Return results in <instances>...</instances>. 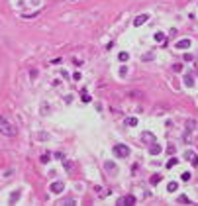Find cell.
I'll return each mask as SVG.
<instances>
[{
    "mask_svg": "<svg viewBox=\"0 0 198 206\" xmlns=\"http://www.w3.org/2000/svg\"><path fill=\"white\" fill-rule=\"evenodd\" d=\"M0 133H4V136H8V138H14V136H16V128H14L6 118H2V116H0Z\"/></svg>",
    "mask_w": 198,
    "mask_h": 206,
    "instance_id": "6da1fadb",
    "label": "cell"
},
{
    "mask_svg": "<svg viewBox=\"0 0 198 206\" xmlns=\"http://www.w3.org/2000/svg\"><path fill=\"white\" fill-rule=\"evenodd\" d=\"M112 151H114V155H116V157H122V159L130 155V149H128L126 145H122V143H118V145H114V149H112Z\"/></svg>",
    "mask_w": 198,
    "mask_h": 206,
    "instance_id": "7a4b0ae2",
    "label": "cell"
},
{
    "mask_svg": "<svg viewBox=\"0 0 198 206\" xmlns=\"http://www.w3.org/2000/svg\"><path fill=\"white\" fill-rule=\"evenodd\" d=\"M63 190H65V183H63V181H55V183L51 184V192L59 194V192H63Z\"/></svg>",
    "mask_w": 198,
    "mask_h": 206,
    "instance_id": "3957f363",
    "label": "cell"
},
{
    "mask_svg": "<svg viewBox=\"0 0 198 206\" xmlns=\"http://www.w3.org/2000/svg\"><path fill=\"white\" fill-rule=\"evenodd\" d=\"M147 20H149V16H147V14H141V16H137V18L133 20V26H143Z\"/></svg>",
    "mask_w": 198,
    "mask_h": 206,
    "instance_id": "277c9868",
    "label": "cell"
},
{
    "mask_svg": "<svg viewBox=\"0 0 198 206\" xmlns=\"http://www.w3.org/2000/svg\"><path fill=\"white\" fill-rule=\"evenodd\" d=\"M141 141H143V143H153V141H155V136L151 133V131H145V133L141 136Z\"/></svg>",
    "mask_w": 198,
    "mask_h": 206,
    "instance_id": "5b68a950",
    "label": "cell"
},
{
    "mask_svg": "<svg viewBox=\"0 0 198 206\" xmlns=\"http://www.w3.org/2000/svg\"><path fill=\"white\" fill-rule=\"evenodd\" d=\"M175 47L176 49H187V47H190V39H180L175 43Z\"/></svg>",
    "mask_w": 198,
    "mask_h": 206,
    "instance_id": "8992f818",
    "label": "cell"
},
{
    "mask_svg": "<svg viewBox=\"0 0 198 206\" xmlns=\"http://www.w3.org/2000/svg\"><path fill=\"white\" fill-rule=\"evenodd\" d=\"M163 151V149H161V145H157V143H151V147H149V153H151V155H159V153Z\"/></svg>",
    "mask_w": 198,
    "mask_h": 206,
    "instance_id": "52a82bcc",
    "label": "cell"
},
{
    "mask_svg": "<svg viewBox=\"0 0 198 206\" xmlns=\"http://www.w3.org/2000/svg\"><path fill=\"white\" fill-rule=\"evenodd\" d=\"M155 41H157V43H165V41H167V39H165V33L157 32V33H155Z\"/></svg>",
    "mask_w": 198,
    "mask_h": 206,
    "instance_id": "ba28073f",
    "label": "cell"
},
{
    "mask_svg": "<svg viewBox=\"0 0 198 206\" xmlns=\"http://www.w3.org/2000/svg\"><path fill=\"white\" fill-rule=\"evenodd\" d=\"M118 204H135V198H133V196H128V198H124V200H120Z\"/></svg>",
    "mask_w": 198,
    "mask_h": 206,
    "instance_id": "9c48e42d",
    "label": "cell"
},
{
    "mask_svg": "<svg viewBox=\"0 0 198 206\" xmlns=\"http://www.w3.org/2000/svg\"><path fill=\"white\" fill-rule=\"evenodd\" d=\"M194 128H196V122H194V120H188V122H187V130L188 131H194Z\"/></svg>",
    "mask_w": 198,
    "mask_h": 206,
    "instance_id": "30bf717a",
    "label": "cell"
},
{
    "mask_svg": "<svg viewBox=\"0 0 198 206\" xmlns=\"http://www.w3.org/2000/svg\"><path fill=\"white\" fill-rule=\"evenodd\" d=\"M176 188H178V183H169L167 184V190H169V192H175Z\"/></svg>",
    "mask_w": 198,
    "mask_h": 206,
    "instance_id": "8fae6325",
    "label": "cell"
},
{
    "mask_svg": "<svg viewBox=\"0 0 198 206\" xmlns=\"http://www.w3.org/2000/svg\"><path fill=\"white\" fill-rule=\"evenodd\" d=\"M178 202H182V204H190V198L187 194H180L178 196Z\"/></svg>",
    "mask_w": 198,
    "mask_h": 206,
    "instance_id": "7c38bea8",
    "label": "cell"
},
{
    "mask_svg": "<svg viewBox=\"0 0 198 206\" xmlns=\"http://www.w3.org/2000/svg\"><path fill=\"white\" fill-rule=\"evenodd\" d=\"M184 85H187V87H192V85H194V79H192V77H184Z\"/></svg>",
    "mask_w": 198,
    "mask_h": 206,
    "instance_id": "4fadbf2b",
    "label": "cell"
},
{
    "mask_svg": "<svg viewBox=\"0 0 198 206\" xmlns=\"http://www.w3.org/2000/svg\"><path fill=\"white\" fill-rule=\"evenodd\" d=\"M176 163H178V161H176L175 157H173V159H169V163H167V169H173V167H175Z\"/></svg>",
    "mask_w": 198,
    "mask_h": 206,
    "instance_id": "5bb4252c",
    "label": "cell"
},
{
    "mask_svg": "<svg viewBox=\"0 0 198 206\" xmlns=\"http://www.w3.org/2000/svg\"><path fill=\"white\" fill-rule=\"evenodd\" d=\"M126 124L133 128V126H137V120H135V118H128V120H126Z\"/></svg>",
    "mask_w": 198,
    "mask_h": 206,
    "instance_id": "9a60e30c",
    "label": "cell"
},
{
    "mask_svg": "<svg viewBox=\"0 0 198 206\" xmlns=\"http://www.w3.org/2000/svg\"><path fill=\"white\" fill-rule=\"evenodd\" d=\"M159 181H161V175H153L151 177V184H157Z\"/></svg>",
    "mask_w": 198,
    "mask_h": 206,
    "instance_id": "2e32d148",
    "label": "cell"
},
{
    "mask_svg": "<svg viewBox=\"0 0 198 206\" xmlns=\"http://www.w3.org/2000/svg\"><path fill=\"white\" fill-rule=\"evenodd\" d=\"M106 169H108V171H112V173H116V167H114V163H106Z\"/></svg>",
    "mask_w": 198,
    "mask_h": 206,
    "instance_id": "e0dca14e",
    "label": "cell"
},
{
    "mask_svg": "<svg viewBox=\"0 0 198 206\" xmlns=\"http://www.w3.org/2000/svg\"><path fill=\"white\" fill-rule=\"evenodd\" d=\"M118 57H120V61H128V57H130V55L126 53V51H122V53L118 55Z\"/></svg>",
    "mask_w": 198,
    "mask_h": 206,
    "instance_id": "ac0fdd59",
    "label": "cell"
},
{
    "mask_svg": "<svg viewBox=\"0 0 198 206\" xmlns=\"http://www.w3.org/2000/svg\"><path fill=\"white\" fill-rule=\"evenodd\" d=\"M82 100H84V102H90V96H88L86 90H82Z\"/></svg>",
    "mask_w": 198,
    "mask_h": 206,
    "instance_id": "d6986e66",
    "label": "cell"
},
{
    "mask_svg": "<svg viewBox=\"0 0 198 206\" xmlns=\"http://www.w3.org/2000/svg\"><path fill=\"white\" fill-rule=\"evenodd\" d=\"M18 196H20V194H18V192H12V198H10V202H12V204H14V202L18 200Z\"/></svg>",
    "mask_w": 198,
    "mask_h": 206,
    "instance_id": "ffe728a7",
    "label": "cell"
},
{
    "mask_svg": "<svg viewBox=\"0 0 198 206\" xmlns=\"http://www.w3.org/2000/svg\"><path fill=\"white\" fill-rule=\"evenodd\" d=\"M173 69H175V73H180V71H182V65H180V63H176Z\"/></svg>",
    "mask_w": 198,
    "mask_h": 206,
    "instance_id": "44dd1931",
    "label": "cell"
},
{
    "mask_svg": "<svg viewBox=\"0 0 198 206\" xmlns=\"http://www.w3.org/2000/svg\"><path fill=\"white\" fill-rule=\"evenodd\" d=\"M182 181H190V173L184 171V173H182Z\"/></svg>",
    "mask_w": 198,
    "mask_h": 206,
    "instance_id": "7402d4cb",
    "label": "cell"
},
{
    "mask_svg": "<svg viewBox=\"0 0 198 206\" xmlns=\"http://www.w3.org/2000/svg\"><path fill=\"white\" fill-rule=\"evenodd\" d=\"M192 165H194V167H198V157H196V155H192Z\"/></svg>",
    "mask_w": 198,
    "mask_h": 206,
    "instance_id": "603a6c76",
    "label": "cell"
},
{
    "mask_svg": "<svg viewBox=\"0 0 198 206\" xmlns=\"http://www.w3.org/2000/svg\"><path fill=\"white\" fill-rule=\"evenodd\" d=\"M41 161H43V163L49 161V155H47V153H45V155H41Z\"/></svg>",
    "mask_w": 198,
    "mask_h": 206,
    "instance_id": "cb8c5ba5",
    "label": "cell"
},
{
    "mask_svg": "<svg viewBox=\"0 0 198 206\" xmlns=\"http://www.w3.org/2000/svg\"><path fill=\"white\" fill-rule=\"evenodd\" d=\"M73 79H75V81H80V73H78V71H77V73L73 75Z\"/></svg>",
    "mask_w": 198,
    "mask_h": 206,
    "instance_id": "d4e9b609",
    "label": "cell"
}]
</instances>
